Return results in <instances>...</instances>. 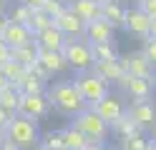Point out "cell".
I'll return each mask as SVG.
<instances>
[{"instance_id": "obj_1", "label": "cell", "mask_w": 156, "mask_h": 150, "mask_svg": "<svg viewBox=\"0 0 156 150\" xmlns=\"http://www.w3.org/2000/svg\"><path fill=\"white\" fill-rule=\"evenodd\" d=\"M48 100H51V108L58 110L66 118H76L81 115L83 110H88V103L83 100V95L78 93V88L73 80H58V83L48 85Z\"/></svg>"}, {"instance_id": "obj_2", "label": "cell", "mask_w": 156, "mask_h": 150, "mask_svg": "<svg viewBox=\"0 0 156 150\" xmlns=\"http://www.w3.org/2000/svg\"><path fill=\"white\" fill-rule=\"evenodd\" d=\"M5 140L13 143L18 150H35L41 145V130H38V120H28L23 115H15L10 125L5 130Z\"/></svg>"}, {"instance_id": "obj_3", "label": "cell", "mask_w": 156, "mask_h": 150, "mask_svg": "<svg viewBox=\"0 0 156 150\" xmlns=\"http://www.w3.org/2000/svg\"><path fill=\"white\" fill-rule=\"evenodd\" d=\"M71 125L81 130L88 143H96V145H106V140H108V135H111V125L103 123L101 115H96L91 108L83 110L81 115H76Z\"/></svg>"}, {"instance_id": "obj_4", "label": "cell", "mask_w": 156, "mask_h": 150, "mask_svg": "<svg viewBox=\"0 0 156 150\" xmlns=\"http://www.w3.org/2000/svg\"><path fill=\"white\" fill-rule=\"evenodd\" d=\"M73 83L78 88V93L83 95V100L88 103V108H93L96 103H101L103 98L111 95V85L106 83V80H101L98 75H93L91 70H88V73H78L73 78Z\"/></svg>"}, {"instance_id": "obj_5", "label": "cell", "mask_w": 156, "mask_h": 150, "mask_svg": "<svg viewBox=\"0 0 156 150\" xmlns=\"http://www.w3.org/2000/svg\"><path fill=\"white\" fill-rule=\"evenodd\" d=\"M63 58H66L68 68H73L76 73H88L93 68V48L86 38L68 40L63 48Z\"/></svg>"}, {"instance_id": "obj_6", "label": "cell", "mask_w": 156, "mask_h": 150, "mask_svg": "<svg viewBox=\"0 0 156 150\" xmlns=\"http://www.w3.org/2000/svg\"><path fill=\"white\" fill-rule=\"evenodd\" d=\"M126 115L133 120V125L141 133H154L156 135V105L151 100H139V103L126 105Z\"/></svg>"}, {"instance_id": "obj_7", "label": "cell", "mask_w": 156, "mask_h": 150, "mask_svg": "<svg viewBox=\"0 0 156 150\" xmlns=\"http://www.w3.org/2000/svg\"><path fill=\"white\" fill-rule=\"evenodd\" d=\"M116 85H119L123 93L131 98V103H139V100H151L154 88H156L154 80H141V78H133V75H129V73H126Z\"/></svg>"}, {"instance_id": "obj_8", "label": "cell", "mask_w": 156, "mask_h": 150, "mask_svg": "<svg viewBox=\"0 0 156 150\" xmlns=\"http://www.w3.org/2000/svg\"><path fill=\"white\" fill-rule=\"evenodd\" d=\"M53 25L61 30V33L68 38V40H78V38H86V30H88V23L81 20L71 8H66L61 15L53 20Z\"/></svg>"}, {"instance_id": "obj_9", "label": "cell", "mask_w": 156, "mask_h": 150, "mask_svg": "<svg viewBox=\"0 0 156 150\" xmlns=\"http://www.w3.org/2000/svg\"><path fill=\"white\" fill-rule=\"evenodd\" d=\"M121 65H123V70L129 75L141 78V80H154V83H156V70H154V65L149 63V60L144 58L141 50H133V53L123 55L121 58Z\"/></svg>"}, {"instance_id": "obj_10", "label": "cell", "mask_w": 156, "mask_h": 150, "mask_svg": "<svg viewBox=\"0 0 156 150\" xmlns=\"http://www.w3.org/2000/svg\"><path fill=\"white\" fill-rule=\"evenodd\" d=\"M123 28H126V33H129V35L139 38V40H146V38H149V33H151V18L146 15L139 5L126 8V20H123Z\"/></svg>"}, {"instance_id": "obj_11", "label": "cell", "mask_w": 156, "mask_h": 150, "mask_svg": "<svg viewBox=\"0 0 156 150\" xmlns=\"http://www.w3.org/2000/svg\"><path fill=\"white\" fill-rule=\"evenodd\" d=\"M51 113V100L48 95H20V105H18V115L28 120H41Z\"/></svg>"}, {"instance_id": "obj_12", "label": "cell", "mask_w": 156, "mask_h": 150, "mask_svg": "<svg viewBox=\"0 0 156 150\" xmlns=\"http://www.w3.org/2000/svg\"><path fill=\"white\" fill-rule=\"evenodd\" d=\"M91 110H93L96 115H101L103 123L113 125L119 118H123V115H126V103H123V98H121V95H113V93H111L108 98H103L101 103H96Z\"/></svg>"}, {"instance_id": "obj_13", "label": "cell", "mask_w": 156, "mask_h": 150, "mask_svg": "<svg viewBox=\"0 0 156 150\" xmlns=\"http://www.w3.org/2000/svg\"><path fill=\"white\" fill-rule=\"evenodd\" d=\"M0 38L5 40V45L10 50L25 48V45H33L35 43V35L30 33V28H28V25H18V23H8V28L3 30Z\"/></svg>"}, {"instance_id": "obj_14", "label": "cell", "mask_w": 156, "mask_h": 150, "mask_svg": "<svg viewBox=\"0 0 156 150\" xmlns=\"http://www.w3.org/2000/svg\"><path fill=\"white\" fill-rule=\"evenodd\" d=\"M91 73L98 75L101 80H106L108 85H116V83L126 75V70H123V65H121V58H116V60H101V63H93Z\"/></svg>"}, {"instance_id": "obj_15", "label": "cell", "mask_w": 156, "mask_h": 150, "mask_svg": "<svg viewBox=\"0 0 156 150\" xmlns=\"http://www.w3.org/2000/svg\"><path fill=\"white\" fill-rule=\"evenodd\" d=\"M66 43H68V38H66L55 25L48 28V30H43L41 35H35V45H38V50H48V53H63Z\"/></svg>"}, {"instance_id": "obj_16", "label": "cell", "mask_w": 156, "mask_h": 150, "mask_svg": "<svg viewBox=\"0 0 156 150\" xmlns=\"http://www.w3.org/2000/svg\"><path fill=\"white\" fill-rule=\"evenodd\" d=\"M113 25H108L103 18L93 20L88 23V30H86V40H88L91 45H98V43H113Z\"/></svg>"}, {"instance_id": "obj_17", "label": "cell", "mask_w": 156, "mask_h": 150, "mask_svg": "<svg viewBox=\"0 0 156 150\" xmlns=\"http://www.w3.org/2000/svg\"><path fill=\"white\" fill-rule=\"evenodd\" d=\"M101 18L113 28H123L126 20V5L119 3V0H108L106 5H101Z\"/></svg>"}, {"instance_id": "obj_18", "label": "cell", "mask_w": 156, "mask_h": 150, "mask_svg": "<svg viewBox=\"0 0 156 150\" xmlns=\"http://www.w3.org/2000/svg\"><path fill=\"white\" fill-rule=\"evenodd\" d=\"M68 8H71L81 20H86V23H93V20L101 18V5L93 3V0H76V3H71Z\"/></svg>"}, {"instance_id": "obj_19", "label": "cell", "mask_w": 156, "mask_h": 150, "mask_svg": "<svg viewBox=\"0 0 156 150\" xmlns=\"http://www.w3.org/2000/svg\"><path fill=\"white\" fill-rule=\"evenodd\" d=\"M38 63H41V65H43L51 75L63 73V70L68 68V63H66L63 53H48V50H38Z\"/></svg>"}, {"instance_id": "obj_20", "label": "cell", "mask_w": 156, "mask_h": 150, "mask_svg": "<svg viewBox=\"0 0 156 150\" xmlns=\"http://www.w3.org/2000/svg\"><path fill=\"white\" fill-rule=\"evenodd\" d=\"M61 133H63V145H66V150H86V148L91 145L88 140H86V135H83L78 128H73V125L63 128Z\"/></svg>"}, {"instance_id": "obj_21", "label": "cell", "mask_w": 156, "mask_h": 150, "mask_svg": "<svg viewBox=\"0 0 156 150\" xmlns=\"http://www.w3.org/2000/svg\"><path fill=\"white\" fill-rule=\"evenodd\" d=\"M10 60H15V63H20L23 68L30 70L35 63H38V45H25V48H15L10 50Z\"/></svg>"}, {"instance_id": "obj_22", "label": "cell", "mask_w": 156, "mask_h": 150, "mask_svg": "<svg viewBox=\"0 0 156 150\" xmlns=\"http://www.w3.org/2000/svg\"><path fill=\"white\" fill-rule=\"evenodd\" d=\"M0 70H3V75L8 78V83H10L15 90L18 88H20V83H23V80L28 78V68H23L20 63H15V60H10V63H5L3 68H0Z\"/></svg>"}, {"instance_id": "obj_23", "label": "cell", "mask_w": 156, "mask_h": 150, "mask_svg": "<svg viewBox=\"0 0 156 150\" xmlns=\"http://www.w3.org/2000/svg\"><path fill=\"white\" fill-rule=\"evenodd\" d=\"M18 105H20V93H18L13 85L0 90V108L3 110H8L10 115H18Z\"/></svg>"}, {"instance_id": "obj_24", "label": "cell", "mask_w": 156, "mask_h": 150, "mask_svg": "<svg viewBox=\"0 0 156 150\" xmlns=\"http://www.w3.org/2000/svg\"><path fill=\"white\" fill-rule=\"evenodd\" d=\"M18 93L20 95H45L48 93V83H43V80H38L35 75L28 73V78L20 83V88H18Z\"/></svg>"}, {"instance_id": "obj_25", "label": "cell", "mask_w": 156, "mask_h": 150, "mask_svg": "<svg viewBox=\"0 0 156 150\" xmlns=\"http://www.w3.org/2000/svg\"><path fill=\"white\" fill-rule=\"evenodd\" d=\"M111 128H113V133L119 135L121 140H126V138H133V135H144L141 130H139V128L133 125V120H131L129 115H123V118H119V120H116V123H113Z\"/></svg>"}, {"instance_id": "obj_26", "label": "cell", "mask_w": 156, "mask_h": 150, "mask_svg": "<svg viewBox=\"0 0 156 150\" xmlns=\"http://www.w3.org/2000/svg\"><path fill=\"white\" fill-rule=\"evenodd\" d=\"M28 28H30L33 35H41L43 30L53 28V18H48L43 10H33V18H30V23H28Z\"/></svg>"}, {"instance_id": "obj_27", "label": "cell", "mask_w": 156, "mask_h": 150, "mask_svg": "<svg viewBox=\"0 0 156 150\" xmlns=\"http://www.w3.org/2000/svg\"><path fill=\"white\" fill-rule=\"evenodd\" d=\"M93 48V63H101V60H116L119 53H116V43H98L91 45Z\"/></svg>"}, {"instance_id": "obj_28", "label": "cell", "mask_w": 156, "mask_h": 150, "mask_svg": "<svg viewBox=\"0 0 156 150\" xmlns=\"http://www.w3.org/2000/svg\"><path fill=\"white\" fill-rule=\"evenodd\" d=\"M41 145H45L48 150H63V133L61 130H48L41 135Z\"/></svg>"}, {"instance_id": "obj_29", "label": "cell", "mask_w": 156, "mask_h": 150, "mask_svg": "<svg viewBox=\"0 0 156 150\" xmlns=\"http://www.w3.org/2000/svg\"><path fill=\"white\" fill-rule=\"evenodd\" d=\"M30 18H33V10L28 8V5H20V3H18L10 10V15H8V20H10V23H18V25H28V23H30Z\"/></svg>"}, {"instance_id": "obj_30", "label": "cell", "mask_w": 156, "mask_h": 150, "mask_svg": "<svg viewBox=\"0 0 156 150\" xmlns=\"http://www.w3.org/2000/svg\"><path fill=\"white\" fill-rule=\"evenodd\" d=\"M149 148H151V140L146 135H133V138L121 140V148L119 150H149Z\"/></svg>"}, {"instance_id": "obj_31", "label": "cell", "mask_w": 156, "mask_h": 150, "mask_svg": "<svg viewBox=\"0 0 156 150\" xmlns=\"http://www.w3.org/2000/svg\"><path fill=\"white\" fill-rule=\"evenodd\" d=\"M66 8H68V5L63 3V0H48V3H45V5L41 8V10H43V13H45L48 18H53V20H55V18L61 15V13H63Z\"/></svg>"}, {"instance_id": "obj_32", "label": "cell", "mask_w": 156, "mask_h": 150, "mask_svg": "<svg viewBox=\"0 0 156 150\" xmlns=\"http://www.w3.org/2000/svg\"><path fill=\"white\" fill-rule=\"evenodd\" d=\"M141 53H144V58L149 60V63L154 65V70H156V40L146 38L144 43H141Z\"/></svg>"}, {"instance_id": "obj_33", "label": "cell", "mask_w": 156, "mask_h": 150, "mask_svg": "<svg viewBox=\"0 0 156 150\" xmlns=\"http://www.w3.org/2000/svg\"><path fill=\"white\" fill-rule=\"evenodd\" d=\"M136 5H139V8H141L151 20H156V0H139Z\"/></svg>"}, {"instance_id": "obj_34", "label": "cell", "mask_w": 156, "mask_h": 150, "mask_svg": "<svg viewBox=\"0 0 156 150\" xmlns=\"http://www.w3.org/2000/svg\"><path fill=\"white\" fill-rule=\"evenodd\" d=\"M28 73H30V75H35L38 80H43V83H48V80H51V73H48V70H45L41 63H35L30 70H28Z\"/></svg>"}, {"instance_id": "obj_35", "label": "cell", "mask_w": 156, "mask_h": 150, "mask_svg": "<svg viewBox=\"0 0 156 150\" xmlns=\"http://www.w3.org/2000/svg\"><path fill=\"white\" fill-rule=\"evenodd\" d=\"M5 63H10V48H8L5 40L0 38V68H3Z\"/></svg>"}, {"instance_id": "obj_36", "label": "cell", "mask_w": 156, "mask_h": 150, "mask_svg": "<svg viewBox=\"0 0 156 150\" xmlns=\"http://www.w3.org/2000/svg\"><path fill=\"white\" fill-rule=\"evenodd\" d=\"M15 115H10L8 110H3L0 108V130H8V125H10V120H13Z\"/></svg>"}, {"instance_id": "obj_37", "label": "cell", "mask_w": 156, "mask_h": 150, "mask_svg": "<svg viewBox=\"0 0 156 150\" xmlns=\"http://www.w3.org/2000/svg\"><path fill=\"white\" fill-rule=\"evenodd\" d=\"M45 3H48V0H20V5H28L30 10H41Z\"/></svg>"}, {"instance_id": "obj_38", "label": "cell", "mask_w": 156, "mask_h": 150, "mask_svg": "<svg viewBox=\"0 0 156 150\" xmlns=\"http://www.w3.org/2000/svg\"><path fill=\"white\" fill-rule=\"evenodd\" d=\"M8 23H10V20H8V15H5V10H0V35H3V30L8 28Z\"/></svg>"}, {"instance_id": "obj_39", "label": "cell", "mask_w": 156, "mask_h": 150, "mask_svg": "<svg viewBox=\"0 0 156 150\" xmlns=\"http://www.w3.org/2000/svg\"><path fill=\"white\" fill-rule=\"evenodd\" d=\"M8 85H10V83H8V78L3 75V70H0V90H5Z\"/></svg>"}, {"instance_id": "obj_40", "label": "cell", "mask_w": 156, "mask_h": 150, "mask_svg": "<svg viewBox=\"0 0 156 150\" xmlns=\"http://www.w3.org/2000/svg\"><path fill=\"white\" fill-rule=\"evenodd\" d=\"M86 150H111V148H108V145H96V143H91Z\"/></svg>"}, {"instance_id": "obj_41", "label": "cell", "mask_w": 156, "mask_h": 150, "mask_svg": "<svg viewBox=\"0 0 156 150\" xmlns=\"http://www.w3.org/2000/svg\"><path fill=\"white\" fill-rule=\"evenodd\" d=\"M0 150H18V148H15L13 143H8V140H5V143H3V145H0Z\"/></svg>"}, {"instance_id": "obj_42", "label": "cell", "mask_w": 156, "mask_h": 150, "mask_svg": "<svg viewBox=\"0 0 156 150\" xmlns=\"http://www.w3.org/2000/svg\"><path fill=\"white\" fill-rule=\"evenodd\" d=\"M151 40H156V20H151V33H149Z\"/></svg>"}, {"instance_id": "obj_43", "label": "cell", "mask_w": 156, "mask_h": 150, "mask_svg": "<svg viewBox=\"0 0 156 150\" xmlns=\"http://www.w3.org/2000/svg\"><path fill=\"white\" fill-rule=\"evenodd\" d=\"M5 143V130H0V145Z\"/></svg>"}, {"instance_id": "obj_44", "label": "cell", "mask_w": 156, "mask_h": 150, "mask_svg": "<svg viewBox=\"0 0 156 150\" xmlns=\"http://www.w3.org/2000/svg\"><path fill=\"white\" fill-rule=\"evenodd\" d=\"M8 8V0H0V10H5Z\"/></svg>"}, {"instance_id": "obj_45", "label": "cell", "mask_w": 156, "mask_h": 150, "mask_svg": "<svg viewBox=\"0 0 156 150\" xmlns=\"http://www.w3.org/2000/svg\"><path fill=\"white\" fill-rule=\"evenodd\" d=\"M93 3H98V5H106V3H108V0H93Z\"/></svg>"}, {"instance_id": "obj_46", "label": "cell", "mask_w": 156, "mask_h": 150, "mask_svg": "<svg viewBox=\"0 0 156 150\" xmlns=\"http://www.w3.org/2000/svg\"><path fill=\"white\" fill-rule=\"evenodd\" d=\"M35 150H48V148H45V145H38V148H35Z\"/></svg>"}, {"instance_id": "obj_47", "label": "cell", "mask_w": 156, "mask_h": 150, "mask_svg": "<svg viewBox=\"0 0 156 150\" xmlns=\"http://www.w3.org/2000/svg\"><path fill=\"white\" fill-rule=\"evenodd\" d=\"M151 150H156V140H151Z\"/></svg>"}, {"instance_id": "obj_48", "label": "cell", "mask_w": 156, "mask_h": 150, "mask_svg": "<svg viewBox=\"0 0 156 150\" xmlns=\"http://www.w3.org/2000/svg\"><path fill=\"white\" fill-rule=\"evenodd\" d=\"M63 3H66V5H71V3H76V0H63Z\"/></svg>"}, {"instance_id": "obj_49", "label": "cell", "mask_w": 156, "mask_h": 150, "mask_svg": "<svg viewBox=\"0 0 156 150\" xmlns=\"http://www.w3.org/2000/svg\"><path fill=\"white\" fill-rule=\"evenodd\" d=\"M119 3H126V0H119ZM136 3H139V0H136Z\"/></svg>"}, {"instance_id": "obj_50", "label": "cell", "mask_w": 156, "mask_h": 150, "mask_svg": "<svg viewBox=\"0 0 156 150\" xmlns=\"http://www.w3.org/2000/svg\"><path fill=\"white\" fill-rule=\"evenodd\" d=\"M154 140H156V135H154Z\"/></svg>"}, {"instance_id": "obj_51", "label": "cell", "mask_w": 156, "mask_h": 150, "mask_svg": "<svg viewBox=\"0 0 156 150\" xmlns=\"http://www.w3.org/2000/svg\"><path fill=\"white\" fill-rule=\"evenodd\" d=\"M149 150H151V148H149Z\"/></svg>"}, {"instance_id": "obj_52", "label": "cell", "mask_w": 156, "mask_h": 150, "mask_svg": "<svg viewBox=\"0 0 156 150\" xmlns=\"http://www.w3.org/2000/svg\"><path fill=\"white\" fill-rule=\"evenodd\" d=\"M63 150H66V148H63Z\"/></svg>"}]
</instances>
